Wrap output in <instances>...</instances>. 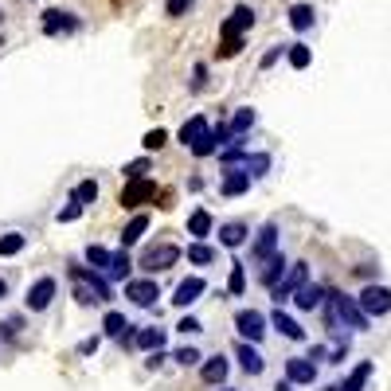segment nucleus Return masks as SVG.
I'll list each match as a JSON object with an SVG mask.
<instances>
[{"instance_id": "52", "label": "nucleus", "mask_w": 391, "mask_h": 391, "mask_svg": "<svg viewBox=\"0 0 391 391\" xmlns=\"http://www.w3.org/2000/svg\"><path fill=\"white\" fill-rule=\"evenodd\" d=\"M4 294H8V282H4V278H0V298H4Z\"/></svg>"}, {"instance_id": "9", "label": "nucleus", "mask_w": 391, "mask_h": 391, "mask_svg": "<svg viewBox=\"0 0 391 391\" xmlns=\"http://www.w3.org/2000/svg\"><path fill=\"white\" fill-rule=\"evenodd\" d=\"M55 289H59V282L55 278H40L32 289H28V298H24V306L32 309V313H43V309L55 301Z\"/></svg>"}, {"instance_id": "38", "label": "nucleus", "mask_w": 391, "mask_h": 391, "mask_svg": "<svg viewBox=\"0 0 391 391\" xmlns=\"http://www.w3.org/2000/svg\"><path fill=\"white\" fill-rule=\"evenodd\" d=\"M172 360H176L180 368H196L204 356H200V349H192V344H188V349H176V352H172Z\"/></svg>"}, {"instance_id": "5", "label": "nucleus", "mask_w": 391, "mask_h": 391, "mask_svg": "<svg viewBox=\"0 0 391 391\" xmlns=\"http://www.w3.org/2000/svg\"><path fill=\"white\" fill-rule=\"evenodd\" d=\"M180 263V247H172V243H161V247H149L141 255V270L145 274H161L169 270V266Z\"/></svg>"}, {"instance_id": "2", "label": "nucleus", "mask_w": 391, "mask_h": 391, "mask_svg": "<svg viewBox=\"0 0 391 391\" xmlns=\"http://www.w3.org/2000/svg\"><path fill=\"white\" fill-rule=\"evenodd\" d=\"M157 196H161L157 180L137 176V180H126V188H121V196H118V204L121 207H141V204H149V200H157Z\"/></svg>"}, {"instance_id": "16", "label": "nucleus", "mask_w": 391, "mask_h": 391, "mask_svg": "<svg viewBox=\"0 0 391 391\" xmlns=\"http://www.w3.org/2000/svg\"><path fill=\"white\" fill-rule=\"evenodd\" d=\"M286 375L298 387H306V383H313L317 380V360H309V356H294V360H286Z\"/></svg>"}, {"instance_id": "27", "label": "nucleus", "mask_w": 391, "mask_h": 391, "mask_svg": "<svg viewBox=\"0 0 391 391\" xmlns=\"http://www.w3.org/2000/svg\"><path fill=\"white\" fill-rule=\"evenodd\" d=\"M145 231H149V215L141 212V215H133V219L126 223V231H121V247H133V243L145 235Z\"/></svg>"}, {"instance_id": "11", "label": "nucleus", "mask_w": 391, "mask_h": 391, "mask_svg": "<svg viewBox=\"0 0 391 391\" xmlns=\"http://www.w3.org/2000/svg\"><path fill=\"white\" fill-rule=\"evenodd\" d=\"M251 28H255V8L239 4V8L223 20V40H243V32H251Z\"/></svg>"}, {"instance_id": "37", "label": "nucleus", "mask_w": 391, "mask_h": 391, "mask_svg": "<svg viewBox=\"0 0 391 391\" xmlns=\"http://www.w3.org/2000/svg\"><path fill=\"white\" fill-rule=\"evenodd\" d=\"M164 141H169V133H164V129H149V133L141 137L145 153H157V149H164Z\"/></svg>"}, {"instance_id": "53", "label": "nucleus", "mask_w": 391, "mask_h": 391, "mask_svg": "<svg viewBox=\"0 0 391 391\" xmlns=\"http://www.w3.org/2000/svg\"><path fill=\"white\" fill-rule=\"evenodd\" d=\"M219 391H235V387H219Z\"/></svg>"}, {"instance_id": "23", "label": "nucleus", "mask_w": 391, "mask_h": 391, "mask_svg": "<svg viewBox=\"0 0 391 391\" xmlns=\"http://www.w3.org/2000/svg\"><path fill=\"white\" fill-rule=\"evenodd\" d=\"M227 372H231V364H227V356H212V360H204V368H200V375H204V383H223L227 380Z\"/></svg>"}, {"instance_id": "21", "label": "nucleus", "mask_w": 391, "mask_h": 391, "mask_svg": "<svg viewBox=\"0 0 391 391\" xmlns=\"http://www.w3.org/2000/svg\"><path fill=\"white\" fill-rule=\"evenodd\" d=\"M212 227H215V219H212V212H207V207H196V212L188 215V235L207 239V235H212Z\"/></svg>"}, {"instance_id": "30", "label": "nucleus", "mask_w": 391, "mask_h": 391, "mask_svg": "<svg viewBox=\"0 0 391 391\" xmlns=\"http://www.w3.org/2000/svg\"><path fill=\"white\" fill-rule=\"evenodd\" d=\"M24 247H28V235H20V231H8V235H0V258L20 255Z\"/></svg>"}, {"instance_id": "18", "label": "nucleus", "mask_w": 391, "mask_h": 391, "mask_svg": "<svg viewBox=\"0 0 391 391\" xmlns=\"http://www.w3.org/2000/svg\"><path fill=\"white\" fill-rule=\"evenodd\" d=\"M325 298H329V289H325V286H309V282H306V286L294 294V306H298L301 313H313V309L325 306Z\"/></svg>"}, {"instance_id": "1", "label": "nucleus", "mask_w": 391, "mask_h": 391, "mask_svg": "<svg viewBox=\"0 0 391 391\" xmlns=\"http://www.w3.org/2000/svg\"><path fill=\"white\" fill-rule=\"evenodd\" d=\"M71 282H75V301L78 306H94V301H110L114 289L102 278V270H90V266H71Z\"/></svg>"}, {"instance_id": "17", "label": "nucleus", "mask_w": 391, "mask_h": 391, "mask_svg": "<svg viewBox=\"0 0 391 391\" xmlns=\"http://www.w3.org/2000/svg\"><path fill=\"white\" fill-rule=\"evenodd\" d=\"M235 356H239V368L247 375H263V368H266V360H263V352L255 349V340H243L235 349Z\"/></svg>"}, {"instance_id": "29", "label": "nucleus", "mask_w": 391, "mask_h": 391, "mask_svg": "<svg viewBox=\"0 0 391 391\" xmlns=\"http://www.w3.org/2000/svg\"><path fill=\"white\" fill-rule=\"evenodd\" d=\"M255 118H258V114L251 110V106H239V110L231 114V129H235V137H247L251 126H255Z\"/></svg>"}, {"instance_id": "12", "label": "nucleus", "mask_w": 391, "mask_h": 391, "mask_svg": "<svg viewBox=\"0 0 391 391\" xmlns=\"http://www.w3.org/2000/svg\"><path fill=\"white\" fill-rule=\"evenodd\" d=\"M126 298L145 309V306H153V301L161 298V289H157L153 278H133V282H126Z\"/></svg>"}, {"instance_id": "54", "label": "nucleus", "mask_w": 391, "mask_h": 391, "mask_svg": "<svg viewBox=\"0 0 391 391\" xmlns=\"http://www.w3.org/2000/svg\"><path fill=\"white\" fill-rule=\"evenodd\" d=\"M0 20H4V8H0Z\"/></svg>"}, {"instance_id": "26", "label": "nucleus", "mask_w": 391, "mask_h": 391, "mask_svg": "<svg viewBox=\"0 0 391 391\" xmlns=\"http://www.w3.org/2000/svg\"><path fill=\"white\" fill-rule=\"evenodd\" d=\"M286 59L294 71H306L309 63H313V47H306V43H286Z\"/></svg>"}, {"instance_id": "42", "label": "nucleus", "mask_w": 391, "mask_h": 391, "mask_svg": "<svg viewBox=\"0 0 391 391\" xmlns=\"http://www.w3.org/2000/svg\"><path fill=\"white\" fill-rule=\"evenodd\" d=\"M192 8V0H164V16H184Z\"/></svg>"}, {"instance_id": "49", "label": "nucleus", "mask_w": 391, "mask_h": 391, "mask_svg": "<svg viewBox=\"0 0 391 391\" xmlns=\"http://www.w3.org/2000/svg\"><path fill=\"white\" fill-rule=\"evenodd\" d=\"M145 364H149V368H157V364H164V352H161V349H157V352H149V360H145Z\"/></svg>"}, {"instance_id": "6", "label": "nucleus", "mask_w": 391, "mask_h": 391, "mask_svg": "<svg viewBox=\"0 0 391 391\" xmlns=\"http://www.w3.org/2000/svg\"><path fill=\"white\" fill-rule=\"evenodd\" d=\"M332 298H337V317H340L344 325H349V329H356V332H364V329H368V321H372V317L364 313V306H360L356 298H344L340 289H332Z\"/></svg>"}, {"instance_id": "44", "label": "nucleus", "mask_w": 391, "mask_h": 391, "mask_svg": "<svg viewBox=\"0 0 391 391\" xmlns=\"http://www.w3.org/2000/svg\"><path fill=\"white\" fill-rule=\"evenodd\" d=\"M239 52H243V40H219V59H231Z\"/></svg>"}, {"instance_id": "46", "label": "nucleus", "mask_w": 391, "mask_h": 391, "mask_svg": "<svg viewBox=\"0 0 391 391\" xmlns=\"http://www.w3.org/2000/svg\"><path fill=\"white\" fill-rule=\"evenodd\" d=\"M176 329H180V332H184V337H188V332H200V329H204V325L196 321V317H184V321H180V325H176Z\"/></svg>"}, {"instance_id": "31", "label": "nucleus", "mask_w": 391, "mask_h": 391, "mask_svg": "<svg viewBox=\"0 0 391 391\" xmlns=\"http://www.w3.org/2000/svg\"><path fill=\"white\" fill-rule=\"evenodd\" d=\"M86 263H90L94 266V270H110V263H114V255H110V251H106V247H98V243H90V247H86Z\"/></svg>"}, {"instance_id": "45", "label": "nucleus", "mask_w": 391, "mask_h": 391, "mask_svg": "<svg viewBox=\"0 0 391 391\" xmlns=\"http://www.w3.org/2000/svg\"><path fill=\"white\" fill-rule=\"evenodd\" d=\"M282 52H286V47H282V43H274L270 52H266V55H263V63H258V67H263V71H270V67H274V63H278V59H282Z\"/></svg>"}, {"instance_id": "3", "label": "nucleus", "mask_w": 391, "mask_h": 391, "mask_svg": "<svg viewBox=\"0 0 391 391\" xmlns=\"http://www.w3.org/2000/svg\"><path fill=\"white\" fill-rule=\"evenodd\" d=\"M306 282H309V263H289L286 278H282L278 286L270 289V294H274V301H278V306H282V301H289V298H294V294H298L301 286H306Z\"/></svg>"}, {"instance_id": "39", "label": "nucleus", "mask_w": 391, "mask_h": 391, "mask_svg": "<svg viewBox=\"0 0 391 391\" xmlns=\"http://www.w3.org/2000/svg\"><path fill=\"white\" fill-rule=\"evenodd\" d=\"M71 200H78V204H94V200H98V184H94V180H83Z\"/></svg>"}, {"instance_id": "7", "label": "nucleus", "mask_w": 391, "mask_h": 391, "mask_svg": "<svg viewBox=\"0 0 391 391\" xmlns=\"http://www.w3.org/2000/svg\"><path fill=\"white\" fill-rule=\"evenodd\" d=\"M83 28V20L75 12H63V8H47L43 12V35H71Z\"/></svg>"}, {"instance_id": "14", "label": "nucleus", "mask_w": 391, "mask_h": 391, "mask_svg": "<svg viewBox=\"0 0 391 391\" xmlns=\"http://www.w3.org/2000/svg\"><path fill=\"white\" fill-rule=\"evenodd\" d=\"M274 251H278V223H266V227L258 231V239L251 243V258H255V263H266Z\"/></svg>"}, {"instance_id": "43", "label": "nucleus", "mask_w": 391, "mask_h": 391, "mask_svg": "<svg viewBox=\"0 0 391 391\" xmlns=\"http://www.w3.org/2000/svg\"><path fill=\"white\" fill-rule=\"evenodd\" d=\"M207 86V63H196L192 67V90H204Z\"/></svg>"}, {"instance_id": "25", "label": "nucleus", "mask_w": 391, "mask_h": 391, "mask_svg": "<svg viewBox=\"0 0 391 391\" xmlns=\"http://www.w3.org/2000/svg\"><path fill=\"white\" fill-rule=\"evenodd\" d=\"M368 380H372V360H360V364L349 372V380L340 383V391H364Z\"/></svg>"}, {"instance_id": "28", "label": "nucleus", "mask_w": 391, "mask_h": 391, "mask_svg": "<svg viewBox=\"0 0 391 391\" xmlns=\"http://www.w3.org/2000/svg\"><path fill=\"white\" fill-rule=\"evenodd\" d=\"M164 337H169L164 329H137V349L157 352V349H164Z\"/></svg>"}, {"instance_id": "15", "label": "nucleus", "mask_w": 391, "mask_h": 391, "mask_svg": "<svg viewBox=\"0 0 391 391\" xmlns=\"http://www.w3.org/2000/svg\"><path fill=\"white\" fill-rule=\"evenodd\" d=\"M207 133H212L207 118H204V114H192V118H188L184 126H180V145H184V149H192V145H200Z\"/></svg>"}, {"instance_id": "10", "label": "nucleus", "mask_w": 391, "mask_h": 391, "mask_svg": "<svg viewBox=\"0 0 391 391\" xmlns=\"http://www.w3.org/2000/svg\"><path fill=\"white\" fill-rule=\"evenodd\" d=\"M251 172H247V164L239 169V164H227V172H223V180H219V192L227 196V200H235V196H243L251 188Z\"/></svg>"}, {"instance_id": "40", "label": "nucleus", "mask_w": 391, "mask_h": 391, "mask_svg": "<svg viewBox=\"0 0 391 391\" xmlns=\"http://www.w3.org/2000/svg\"><path fill=\"white\" fill-rule=\"evenodd\" d=\"M83 207H86V204H78V200H71L67 207H59V223H75L78 215H83Z\"/></svg>"}, {"instance_id": "13", "label": "nucleus", "mask_w": 391, "mask_h": 391, "mask_svg": "<svg viewBox=\"0 0 391 391\" xmlns=\"http://www.w3.org/2000/svg\"><path fill=\"white\" fill-rule=\"evenodd\" d=\"M204 289H207V282L200 278V274H192V278H184V282L176 286V294H172V306L188 309L192 301H200V298H204Z\"/></svg>"}, {"instance_id": "20", "label": "nucleus", "mask_w": 391, "mask_h": 391, "mask_svg": "<svg viewBox=\"0 0 391 391\" xmlns=\"http://www.w3.org/2000/svg\"><path fill=\"white\" fill-rule=\"evenodd\" d=\"M270 325H274V329H278L286 340H306V329H301V325L294 321V317H286V313H282V306L270 313Z\"/></svg>"}, {"instance_id": "36", "label": "nucleus", "mask_w": 391, "mask_h": 391, "mask_svg": "<svg viewBox=\"0 0 391 391\" xmlns=\"http://www.w3.org/2000/svg\"><path fill=\"white\" fill-rule=\"evenodd\" d=\"M188 263L207 266V263H215V251H212V247H204V243H192V247H188Z\"/></svg>"}, {"instance_id": "22", "label": "nucleus", "mask_w": 391, "mask_h": 391, "mask_svg": "<svg viewBox=\"0 0 391 391\" xmlns=\"http://www.w3.org/2000/svg\"><path fill=\"white\" fill-rule=\"evenodd\" d=\"M247 235H251L247 223H219V243H223V247H231V251L243 247V243H247Z\"/></svg>"}, {"instance_id": "47", "label": "nucleus", "mask_w": 391, "mask_h": 391, "mask_svg": "<svg viewBox=\"0 0 391 391\" xmlns=\"http://www.w3.org/2000/svg\"><path fill=\"white\" fill-rule=\"evenodd\" d=\"M78 352H83V356H94V352H98V337L83 340V344H78Z\"/></svg>"}, {"instance_id": "32", "label": "nucleus", "mask_w": 391, "mask_h": 391, "mask_svg": "<svg viewBox=\"0 0 391 391\" xmlns=\"http://www.w3.org/2000/svg\"><path fill=\"white\" fill-rule=\"evenodd\" d=\"M129 247H121L118 255H114V263H110V270H106V278H114V282H121V278H129Z\"/></svg>"}, {"instance_id": "19", "label": "nucleus", "mask_w": 391, "mask_h": 391, "mask_svg": "<svg viewBox=\"0 0 391 391\" xmlns=\"http://www.w3.org/2000/svg\"><path fill=\"white\" fill-rule=\"evenodd\" d=\"M286 270H289V263H286V258L278 255V251H274V255H270V258H266V263H263V270H258V282L274 289V286H278L282 278H286Z\"/></svg>"}, {"instance_id": "33", "label": "nucleus", "mask_w": 391, "mask_h": 391, "mask_svg": "<svg viewBox=\"0 0 391 391\" xmlns=\"http://www.w3.org/2000/svg\"><path fill=\"white\" fill-rule=\"evenodd\" d=\"M102 329H106V332H110V337H114V340H118V337H121V332H129V321H126V313H118V309H110V313H106V317H102Z\"/></svg>"}, {"instance_id": "4", "label": "nucleus", "mask_w": 391, "mask_h": 391, "mask_svg": "<svg viewBox=\"0 0 391 391\" xmlns=\"http://www.w3.org/2000/svg\"><path fill=\"white\" fill-rule=\"evenodd\" d=\"M360 306H364L368 317H387L391 313V289L387 286H375V282H368L364 289H360Z\"/></svg>"}, {"instance_id": "51", "label": "nucleus", "mask_w": 391, "mask_h": 391, "mask_svg": "<svg viewBox=\"0 0 391 391\" xmlns=\"http://www.w3.org/2000/svg\"><path fill=\"white\" fill-rule=\"evenodd\" d=\"M294 387H298V383H294V380H289V375H286V380H282V383H278V387H274V391H294Z\"/></svg>"}, {"instance_id": "24", "label": "nucleus", "mask_w": 391, "mask_h": 391, "mask_svg": "<svg viewBox=\"0 0 391 391\" xmlns=\"http://www.w3.org/2000/svg\"><path fill=\"white\" fill-rule=\"evenodd\" d=\"M313 24H317L313 4H294V8H289V28H294V32H309Z\"/></svg>"}, {"instance_id": "34", "label": "nucleus", "mask_w": 391, "mask_h": 391, "mask_svg": "<svg viewBox=\"0 0 391 391\" xmlns=\"http://www.w3.org/2000/svg\"><path fill=\"white\" fill-rule=\"evenodd\" d=\"M243 289H247V266L243 263H231V278H227V294H243Z\"/></svg>"}, {"instance_id": "8", "label": "nucleus", "mask_w": 391, "mask_h": 391, "mask_svg": "<svg viewBox=\"0 0 391 391\" xmlns=\"http://www.w3.org/2000/svg\"><path fill=\"white\" fill-rule=\"evenodd\" d=\"M235 329H239V337L243 340H263L266 337V317L258 313V309H239L235 313Z\"/></svg>"}, {"instance_id": "41", "label": "nucleus", "mask_w": 391, "mask_h": 391, "mask_svg": "<svg viewBox=\"0 0 391 391\" xmlns=\"http://www.w3.org/2000/svg\"><path fill=\"white\" fill-rule=\"evenodd\" d=\"M149 172V157H141V161H129L126 164V180H137V176H145Z\"/></svg>"}, {"instance_id": "48", "label": "nucleus", "mask_w": 391, "mask_h": 391, "mask_svg": "<svg viewBox=\"0 0 391 391\" xmlns=\"http://www.w3.org/2000/svg\"><path fill=\"white\" fill-rule=\"evenodd\" d=\"M325 356H329V352H325V344H313V349H309V360H317V364H321Z\"/></svg>"}, {"instance_id": "35", "label": "nucleus", "mask_w": 391, "mask_h": 391, "mask_svg": "<svg viewBox=\"0 0 391 391\" xmlns=\"http://www.w3.org/2000/svg\"><path fill=\"white\" fill-rule=\"evenodd\" d=\"M243 164H247V172L258 180V176H266V172H270V153H251Z\"/></svg>"}, {"instance_id": "50", "label": "nucleus", "mask_w": 391, "mask_h": 391, "mask_svg": "<svg viewBox=\"0 0 391 391\" xmlns=\"http://www.w3.org/2000/svg\"><path fill=\"white\" fill-rule=\"evenodd\" d=\"M356 274H360V278H375L380 270H375V266H356Z\"/></svg>"}]
</instances>
